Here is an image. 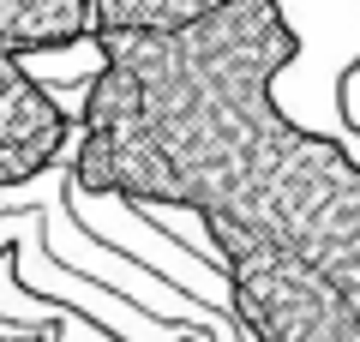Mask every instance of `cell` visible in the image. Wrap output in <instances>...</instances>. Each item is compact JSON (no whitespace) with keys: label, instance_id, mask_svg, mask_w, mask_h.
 Segmentation results:
<instances>
[{"label":"cell","instance_id":"6da1fadb","mask_svg":"<svg viewBox=\"0 0 360 342\" xmlns=\"http://www.w3.org/2000/svg\"><path fill=\"white\" fill-rule=\"evenodd\" d=\"M90 49L66 192L198 216L246 342H360V163L276 102L300 54L283 0Z\"/></svg>","mask_w":360,"mask_h":342},{"label":"cell","instance_id":"7a4b0ae2","mask_svg":"<svg viewBox=\"0 0 360 342\" xmlns=\"http://www.w3.org/2000/svg\"><path fill=\"white\" fill-rule=\"evenodd\" d=\"M222 0H0V42L18 54H60L103 37L180 30Z\"/></svg>","mask_w":360,"mask_h":342},{"label":"cell","instance_id":"3957f363","mask_svg":"<svg viewBox=\"0 0 360 342\" xmlns=\"http://www.w3.org/2000/svg\"><path fill=\"white\" fill-rule=\"evenodd\" d=\"M78 120L66 102L25 66V54L0 42V192L30 186L66 156Z\"/></svg>","mask_w":360,"mask_h":342}]
</instances>
